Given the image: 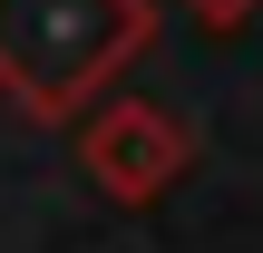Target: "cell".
I'll list each match as a JSON object with an SVG mask.
<instances>
[{"label": "cell", "instance_id": "cell-1", "mask_svg": "<svg viewBox=\"0 0 263 253\" xmlns=\"http://www.w3.org/2000/svg\"><path fill=\"white\" fill-rule=\"evenodd\" d=\"M146 49H156L146 0H0V88L39 127L88 117Z\"/></svg>", "mask_w": 263, "mask_h": 253}, {"label": "cell", "instance_id": "cell-2", "mask_svg": "<svg viewBox=\"0 0 263 253\" xmlns=\"http://www.w3.org/2000/svg\"><path fill=\"white\" fill-rule=\"evenodd\" d=\"M78 166H88L98 195L156 205V195H176V176L195 166V127H185L176 107H156V98H98V107L78 117Z\"/></svg>", "mask_w": 263, "mask_h": 253}, {"label": "cell", "instance_id": "cell-3", "mask_svg": "<svg viewBox=\"0 0 263 253\" xmlns=\"http://www.w3.org/2000/svg\"><path fill=\"white\" fill-rule=\"evenodd\" d=\"M185 10H195V20H205V29H244V20H254L263 0H185Z\"/></svg>", "mask_w": 263, "mask_h": 253}]
</instances>
